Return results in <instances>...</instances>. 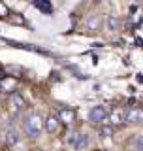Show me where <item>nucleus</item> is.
<instances>
[{
	"label": "nucleus",
	"mask_w": 143,
	"mask_h": 151,
	"mask_svg": "<svg viewBox=\"0 0 143 151\" xmlns=\"http://www.w3.org/2000/svg\"><path fill=\"white\" fill-rule=\"evenodd\" d=\"M23 129L28 136H32V138H36V136L41 134V130H44V119H41L38 113H30V115H26L25 119H23Z\"/></svg>",
	"instance_id": "obj_1"
},
{
	"label": "nucleus",
	"mask_w": 143,
	"mask_h": 151,
	"mask_svg": "<svg viewBox=\"0 0 143 151\" xmlns=\"http://www.w3.org/2000/svg\"><path fill=\"white\" fill-rule=\"evenodd\" d=\"M89 119L92 121V123H102V121H106V119H107V110H106L104 106L92 108V110L89 111Z\"/></svg>",
	"instance_id": "obj_2"
},
{
	"label": "nucleus",
	"mask_w": 143,
	"mask_h": 151,
	"mask_svg": "<svg viewBox=\"0 0 143 151\" xmlns=\"http://www.w3.org/2000/svg\"><path fill=\"white\" fill-rule=\"evenodd\" d=\"M124 121L126 123H141L143 121V110L139 106L130 108V110L124 113Z\"/></svg>",
	"instance_id": "obj_3"
},
{
	"label": "nucleus",
	"mask_w": 143,
	"mask_h": 151,
	"mask_svg": "<svg viewBox=\"0 0 143 151\" xmlns=\"http://www.w3.org/2000/svg\"><path fill=\"white\" fill-rule=\"evenodd\" d=\"M87 28H89V32H98L100 28H102V17L98 15V13H92V15H89L87 17Z\"/></svg>",
	"instance_id": "obj_4"
},
{
	"label": "nucleus",
	"mask_w": 143,
	"mask_h": 151,
	"mask_svg": "<svg viewBox=\"0 0 143 151\" xmlns=\"http://www.w3.org/2000/svg\"><path fill=\"white\" fill-rule=\"evenodd\" d=\"M44 127H45V130L49 132V134H55V132H59V129H60L59 117H56V115H49V117L44 121Z\"/></svg>",
	"instance_id": "obj_5"
},
{
	"label": "nucleus",
	"mask_w": 143,
	"mask_h": 151,
	"mask_svg": "<svg viewBox=\"0 0 143 151\" xmlns=\"http://www.w3.org/2000/svg\"><path fill=\"white\" fill-rule=\"evenodd\" d=\"M59 121L66 123V125H72V123L75 121V111L72 110V108H64V110L59 111Z\"/></svg>",
	"instance_id": "obj_6"
},
{
	"label": "nucleus",
	"mask_w": 143,
	"mask_h": 151,
	"mask_svg": "<svg viewBox=\"0 0 143 151\" xmlns=\"http://www.w3.org/2000/svg\"><path fill=\"white\" fill-rule=\"evenodd\" d=\"M32 4H34V8H38L40 12H44V13H51V12H53V4H51V0H32Z\"/></svg>",
	"instance_id": "obj_7"
},
{
	"label": "nucleus",
	"mask_w": 143,
	"mask_h": 151,
	"mask_svg": "<svg viewBox=\"0 0 143 151\" xmlns=\"http://www.w3.org/2000/svg\"><path fill=\"white\" fill-rule=\"evenodd\" d=\"M87 145H89V136L77 132V136H75V140H74V147L75 149H85Z\"/></svg>",
	"instance_id": "obj_8"
},
{
	"label": "nucleus",
	"mask_w": 143,
	"mask_h": 151,
	"mask_svg": "<svg viewBox=\"0 0 143 151\" xmlns=\"http://www.w3.org/2000/svg\"><path fill=\"white\" fill-rule=\"evenodd\" d=\"M9 100H11V106L15 108V110H19V108L25 106V98H23V94H19V93H13Z\"/></svg>",
	"instance_id": "obj_9"
},
{
	"label": "nucleus",
	"mask_w": 143,
	"mask_h": 151,
	"mask_svg": "<svg viewBox=\"0 0 143 151\" xmlns=\"http://www.w3.org/2000/svg\"><path fill=\"white\" fill-rule=\"evenodd\" d=\"M17 142H19V134H17L15 130L9 129V130L6 132V144H8V145H15Z\"/></svg>",
	"instance_id": "obj_10"
},
{
	"label": "nucleus",
	"mask_w": 143,
	"mask_h": 151,
	"mask_svg": "<svg viewBox=\"0 0 143 151\" xmlns=\"http://www.w3.org/2000/svg\"><path fill=\"white\" fill-rule=\"evenodd\" d=\"M106 23H107V28H109L111 32H113V30H119V19H117L115 15H109Z\"/></svg>",
	"instance_id": "obj_11"
},
{
	"label": "nucleus",
	"mask_w": 143,
	"mask_h": 151,
	"mask_svg": "<svg viewBox=\"0 0 143 151\" xmlns=\"http://www.w3.org/2000/svg\"><path fill=\"white\" fill-rule=\"evenodd\" d=\"M6 72L11 74V76H15V78H19V76H23V68H21V66H15V64H9L6 68Z\"/></svg>",
	"instance_id": "obj_12"
},
{
	"label": "nucleus",
	"mask_w": 143,
	"mask_h": 151,
	"mask_svg": "<svg viewBox=\"0 0 143 151\" xmlns=\"http://www.w3.org/2000/svg\"><path fill=\"white\" fill-rule=\"evenodd\" d=\"M100 134H102L104 138H109V136H113V127H100Z\"/></svg>",
	"instance_id": "obj_13"
},
{
	"label": "nucleus",
	"mask_w": 143,
	"mask_h": 151,
	"mask_svg": "<svg viewBox=\"0 0 143 151\" xmlns=\"http://www.w3.org/2000/svg\"><path fill=\"white\" fill-rule=\"evenodd\" d=\"M134 149H136V151H141V136H136V140H134Z\"/></svg>",
	"instance_id": "obj_14"
},
{
	"label": "nucleus",
	"mask_w": 143,
	"mask_h": 151,
	"mask_svg": "<svg viewBox=\"0 0 143 151\" xmlns=\"http://www.w3.org/2000/svg\"><path fill=\"white\" fill-rule=\"evenodd\" d=\"M8 17L11 19L13 23H23V19H21V17H17V13H11V15H8Z\"/></svg>",
	"instance_id": "obj_15"
},
{
	"label": "nucleus",
	"mask_w": 143,
	"mask_h": 151,
	"mask_svg": "<svg viewBox=\"0 0 143 151\" xmlns=\"http://www.w3.org/2000/svg\"><path fill=\"white\" fill-rule=\"evenodd\" d=\"M59 74H56V72H53V74H51V81H59Z\"/></svg>",
	"instance_id": "obj_16"
},
{
	"label": "nucleus",
	"mask_w": 143,
	"mask_h": 151,
	"mask_svg": "<svg viewBox=\"0 0 143 151\" xmlns=\"http://www.w3.org/2000/svg\"><path fill=\"white\" fill-rule=\"evenodd\" d=\"M136 81H137V83H141V81H143V78H141V74H136Z\"/></svg>",
	"instance_id": "obj_17"
},
{
	"label": "nucleus",
	"mask_w": 143,
	"mask_h": 151,
	"mask_svg": "<svg viewBox=\"0 0 143 151\" xmlns=\"http://www.w3.org/2000/svg\"><path fill=\"white\" fill-rule=\"evenodd\" d=\"M0 89H2V83H0Z\"/></svg>",
	"instance_id": "obj_18"
},
{
	"label": "nucleus",
	"mask_w": 143,
	"mask_h": 151,
	"mask_svg": "<svg viewBox=\"0 0 143 151\" xmlns=\"http://www.w3.org/2000/svg\"><path fill=\"white\" fill-rule=\"evenodd\" d=\"M102 151H106V149H102Z\"/></svg>",
	"instance_id": "obj_19"
}]
</instances>
